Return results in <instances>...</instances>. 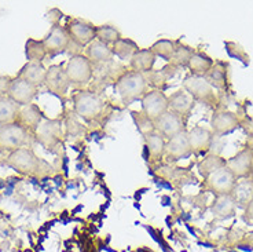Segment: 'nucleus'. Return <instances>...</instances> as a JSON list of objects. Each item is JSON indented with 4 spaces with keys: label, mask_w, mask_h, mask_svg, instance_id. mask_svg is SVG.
Returning <instances> with one entry per match:
<instances>
[{
    "label": "nucleus",
    "mask_w": 253,
    "mask_h": 252,
    "mask_svg": "<svg viewBox=\"0 0 253 252\" xmlns=\"http://www.w3.org/2000/svg\"><path fill=\"white\" fill-rule=\"evenodd\" d=\"M6 165L22 175L29 177H45L52 171L50 163L38 157L29 148H21L10 151L8 157L6 158Z\"/></svg>",
    "instance_id": "nucleus-1"
},
{
    "label": "nucleus",
    "mask_w": 253,
    "mask_h": 252,
    "mask_svg": "<svg viewBox=\"0 0 253 252\" xmlns=\"http://www.w3.org/2000/svg\"><path fill=\"white\" fill-rule=\"evenodd\" d=\"M114 90L119 93L121 101L129 106L135 101H140L147 93V80L145 75L126 70L114 83Z\"/></svg>",
    "instance_id": "nucleus-2"
},
{
    "label": "nucleus",
    "mask_w": 253,
    "mask_h": 252,
    "mask_svg": "<svg viewBox=\"0 0 253 252\" xmlns=\"http://www.w3.org/2000/svg\"><path fill=\"white\" fill-rule=\"evenodd\" d=\"M75 113L87 123H92L102 117L105 102L98 94L87 90H80L72 95Z\"/></svg>",
    "instance_id": "nucleus-3"
},
{
    "label": "nucleus",
    "mask_w": 253,
    "mask_h": 252,
    "mask_svg": "<svg viewBox=\"0 0 253 252\" xmlns=\"http://www.w3.org/2000/svg\"><path fill=\"white\" fill-rule=\"evenodd\" d=\"M65 73L70 86L83 89L91 82L94 75V66L84 54H76L72 55L69 61L65 63Z\"/></svg>",
    "instance_id": "nucleus-4"
},
{
    "label": "nucleus",
    "mask_w": 253,
    "mask_h": 252,
    "mask_svg": "<svg viewBox=\"0 0 253 252\" xmlns=\"http://www.w3.org/2000/svg\"><path fill=\"white\" fill-rule=\"evenodd\" d=\"M183 90L194 101L207 105L208 107H215L219 103L215 89L205 80V77H200V76L186 77L183 82Z\"/></svg>",
    "instance_id": "nucleus-5"
},
{
    "label": "nucleus",
    "mask_w": 253,
    "mask_h": 252,
    "mask_svg": "<svg viewBox=\"0 0 253 252\" xmlns=\"http://www.w3.org/2000/svg\"><path fill=\"white\" fill-rule=\"evenodd\" d=\"M31 142V133L18 123L0 127V149L14 151L25 148Z\"/></svg>",
    "instance_id": "nucleus-6"
},
{
    "label": "nucleus",
    "mask_w": 253,
    "mask_h": 252,
    "mask_svg": "<svg viewBox=\"0 0 253 252\" xmlns=\"http://www.w3.org/2000/svg\"><path fill=\"white\" fill-rule=\"evenodd\" d=\"M65 29L69 33L72 42L79 47H87L89 43H92L96 36V25L91 24L88 21L82 18H69L68 24L65 25Z\"/></svg>",
    "instance_id": "nucleus-7"
},
{
    "label": "nucleus",
    "mask_w": 253,
    "mask_h": 252,
    "mask_svg": "<svg viewBox=\"0 0 253 252\" xmlns=\"http://www.w3.org/2000/svg\"><path fill=\"white\" fill-rule=\"evenodd\" d=\"M43 43L47 50V55H50L51 58L69 51L70 46L73 45L69 33L66 32L65 26H62L61 24L52 25L48 35L43 39Z\"/></svg>",
    "instance_id": "nucleus-8"
},
{
    "label": "nucleus",
    "mask_w": 253,
    "mask_h": 252,
    "mask_svg": "<svg viewBox=\"0 0 253 252\" xmlns=\"http://www.w3.org/2000/svg\"><path fill=\"white\" fill-rule=\"evenodd\" d=\"M142 102V112L153 120L154 123L157 121L165 112H168V97L161 90H150L145 94V97L140 100Z\"/></svg>",
    "instance_id": "nucleus-9"
},
{
    "label": "nucleus",
    "mask_w": 253,
    "mask_h": 252,
    "mask_svg": "<svg viewBox=\"0 0 253 252\" xmlns=\"http://www.w3.org/2000/svg\"><path fill=\"white\" fill-rule=\"evenodd\" d=\"M240 126L241 120L237 113L227 110V109H223V107L216 109L211 117L212 133L217 137H224V135L234 133L237 128H240Z\"/></svg>",
    "instance_id": "nucleus-10"
},
{
    "label": "nucleus",
    "mask_w": 253,
    "mask_h": 252,
    "mask_svg": "<svg viewBox=\"0 0 253 252\" xmlns=\"http://www.w3.org/2000/svg\"><path fill=\"white\" fill-rule=\"evenodd\" d=\"M235 181L237 179L227 167H223L219 171L213 172L212 175H209L208 178H205L203 186L207 192H211L215 196H224L231 193Z\"/></svg>",
    "instance_id": "nucleus-11"
},
{
    "label": "nucleus",
    "mask_w": 253,
    "mask_h": 252,
    "mask_svg": "<svg viewBox=\"0 0 253 252\" xmlns=\"http://www.w3.org/2000/svg\"><path fill=\"white\" fill-rule=\"evenodd\" d=\"M35 137L45 149L55 148L62 137V121L59 119H44L35 131Z\"/></svg>",
    "instance_id": "nucleus-12"
},
{
    "label": "nucleus",
    "mask_w": 253,
    "mask_h": 252,
    "mask_svg": "<svg viewBox=\"0 0 253 252\" xmlns=\"http://www.w3.org/2000/svg\"><path fill=\"white\" fill-rule=\"evenodd\" d=\"M44 86L48 93L55 95L61 100H65L68 94L70 83L65 73V65H51L47 69L44 79Z\"/></svg>",
    "instance_id": "nucleus-13"
},
{
    "label": "nucleus",
    "mask_w": 253,
    "mask_h": 252,
    "mask_svg": "<svg viewBox=\"0 0 253 252\" xmlns=\"http://www.w3.org/2000/svg\"><path fill=\"white\" fill-rule=\"evenodd\" d=\"M253 165V151L251 148H244L233 157H230L226 161L230 172L234 175L235 179H242V178L251 177V171Z\"/></svg>",
    "instance_id": "nucleus-14"
},
{
    "label": "nucleus",
    "mask_w": 253,
    "mask_h": 252,
    "mask_svg": "<svg viewBox=\"0 0 253 252\" xmlns=\"http://www.w3.org/2000/svg\"><path fill=\"white\" fill-rule=\"evenodd\" d=\"M39 87H35L31 83L25 82L19 77H13V82L8 90V98L13 102H15L19 106L29 105L38 95Z\"/></svg>",
    "instance_id": "nucleus-15"
},
{
    "label": "nucleus",
    "mask_w": 253,
    "mask_h": 252,
    "mask_svg": "<svg viewBox=\"0 0 253 252\" xmlns=\"http://www.w3.org/2000/svg\"><path fill=\"white\" fill-rule=\"evenodd\" d=\"M186 121L187 120H184L182 116L168 110L154 123V126L156 131H158L164 138L169 139L182 131H186Z\"/></svg>",
    "instance_id": "nucleus-16"
},
{
    "label": "nucleus",
    "mask_w": 253,
    "mask_h": 252,
    "mask_svg": "<svg viewBox=\"0 0 253 252\" xmlns=\"http://www.w3.org/2000/svg\"><path fill=\"white\" fill-rule=\"evenodd\" d=\"M187 137H189L191 153H194L197 156L207 154L209 149H211L212 141H213V133H212V130L205 128L203 126L193 127L190 131H187Z\"/></svg>",
    "instance_id": "nucleus-17"
},
{
    "label": "nucleus",
    "mask_w": 253,
    "mask_h": 252,
    "mask_svg": "<svg viewBox=\"0 0 253 252\" xmlns=\"http://www.w3.org/2000/svg\"><path fill=\"white\" fill-rule=\"evenodd\" d=\"M193 153L190 149L189 137L187 131H182L175 137H172L167 141V148H165V156L171 161H179L182 158L190 157Z\"/></svg>",
    "instance_id": "nucleus-18"
},
{
    "label": "nucleus",
    "mask_w": 253,
    "mask_h": 252,
    "mask_svg": "<svg viewBox=\"0 0 253 252\" xmlns=\"http://www.w3.org/2000/svg\"><path fill=\"white\" fill-rule=\"evenodd\" d=\"M44 119V113L42 112V109L35 103H29L19 106L15 123H18L19 126L24 127L29 133H35Z\"/></svg>",
    "instance_id": "nucleus-19"
},
{
    "label": "nucleus",
    "mask_w": 253,
    "mask_h": 252,
    "mask_svg": "<svg viewBox=\"0 0 253 252\" xmlns=\"http://www.w3.org/2000/svg\"><path fill=\"white\" fill-rule=\"evenodd\" d=\"M205 80L217 91H227L230 87V72L228 62L226 61H215L213 66L205 75Z\"/></svg>",
    "instance_id": "nucleus-20"
},
{
    "label": "nucleus",
    "mask_w": 253,
    "mask_h": 252,
    "mask_svg": "<svg viewBox=\"0 0 253 252\" xmlns=\"http://www.w3.org/2000/svg\"><path fill=\"white\" fill-rule=\"evenodd\" d=\"M194 105L196 101L184 90H177L168 97V109L182 116L184 120L189 119V116L194 109Z\"/></svg>",
    "instance_id": "nucleus-21"
},
{
    "label": "nucleus",
    "mask_w": 253,
    "mask_h": 252,
    "mask_svg": "<svg viewBox=\"0 0 253 252\" xmlns=\"http://www.w3.org/2000/svg\"><path fill=\"white\" fill-rule=\"evenodd\" d=\"M84 55L88 58L89 62L92 63V66H101V65H105V63L112 61L113 52H112L110 46H106L101 42H98V40H94L92 43L87 46Z\"/></svg>",
    "instance_id": "nucleus-22"
},
{
    "label": "nucleus",
    "mask_w": 253,
    "mask_h": 252,
    "mask_svg": "<svg viewBox=\"0 0 253 252\" xmlns=\"http://www.w3.org/2000/svg\"><path fill=\"white\" fill-rule=\"evenodd\" d=\"M230 196L233 197L235 205L245 208L253 200V181L251 178L237 179Z\"/></svg>",
    "instance_id": "nucleus-23"
},
{
    "label": "nucleus",
    "mask_w": 253,
    "mask_h": 252,
    "mask_svg": "<svg viewBox=\"0 0 253 252\" xmlns=\"http://www.w3.org/2000/svg\"><path fill=\"white\" fill-rule=\"evenodd\" d=\"M45 73H47V69H45L44 65L42 62H26L21 68L17 77L31 83L35 87L40 89V86L44 84Z\"/></svg>",
    "instance_id": "nucleus-24"
},
{
    "label": "nucleus",
    "mask_w": 253,
    "mask_h": 252,
    "mask_svg": "<svg viewBox=\"0 0 253 252\" xmlns=\"http://www.w3.org/2000/svg\"><path fill=\"white\" fill-rule=\"evenodd\" d=\"M156 59H157V57L153 54V51L150 49H139L133 54V57L131 58L129 66H131V70H133V72L146 75L150 70H153Z\"/></svg>",
    "instance_id": "nucleus-25"
},
{
    "label": "nucleus",
    "mask_w": 253,
    "mask_h": 252,
    "mask_svg": "<svg viewBox=\"0 0 253 252\" xmlns=\"http://www.w3.org/2000/svg\"><path fill=\"white\" fill-rule=\"evenodd\" d=\"M215 61L209 57L207 52H204L201 50H196L194 54L191 55L189 62L190 72L191 76H200V77H205V75L208 73L211 68L213 66Z\"/></svg>",
    "instance_id": "nucleus-26"
},
{
    "label": "nucleus",
    "mask_w": 253,
    "mask_h": 252,
    "mask_svg": "<svg viewBox=\"0 0 253 252\" xmlns=\"http://www.w3.org/2000/svg\"><path fill=\"white\" fill-rule=\"evenodd\" d=\"M176 68L172 66V65H167L164 68L157 70H150L149 73H146L145 77L147 80V86L150 84L154 87V90H161L164 91V89L167 87V82L172 79L175 73H176Z\"/></svg>",
    "instance_id": "nucleus-27"
},
{
    "label": "nucleus",
    "mask_w": 253,
    "mask_h": 252,
    "mask_svg": "<svg viewBox=\"0 0 253 252\" xmlns=\"http://www.w3.org/2000/svg\"><path fill=\"white\" fill-rule=\"evenodd\" d=\"M211 208H212V212H213L216 218H219V219H227V218L234 216L237 205H235V202L231 196L224 195L215 196V200H213V204H212Z\"/></svg>",
    "instance_id": "nucleus-28"
},
{
    "label": "nucleus",
    "mask_w": 253,
    "mask_h": 252,
    "mask_svg": "<svg viewBox=\"0 0 253 252\" xmlns=\"http://www.w3.org/2000/svg\"><path fill=\"white\" fill-rule=\"evenodd\" d=\"M143 138H145V145L147 146V149L150 151L153 161H160L165 156L167 141H165L164 137L154 130L153 133L147 134Z\"/></svg>",
    "instance_id": "nucleus-29"
},
{
    "label": "nucleus",
    "mask_w": 253,
    "mask_h": 252,
    "mask_svg": "<svg viewBox=\"0 0 253 252\" xmlns=\"http://www.w3.org/2000/svg\"><path fill=\"white\" fill-rule=\"evenodd\" d=\"M139 50L138 45L133 42L132 39L121 38L119 39L113 46H112V52L113 55L119 58L120 61H131L133 54Z\"/></svg>",
    "instance_id": "nucleus-30"
},
{
    "label": "nucleus",
    "mask_w": 253,
    "mask_h": 252,
    "mask_svg": "<svg viewBox=\"0 0 253 252\" xmlns=\"http://www.w3.org/2000/svg\"><path fill=\"white\" fill-rule=\"evenodd\" d=\"M194 49L190 46L184 45L180 40H176V46H175V51L172 54L169 65L175 66L176 69L179 68H187L190 62V58L194 54Z\"/></svg>",
    "instance_id": "nucleus-31"
},
{
    "label": "nucleus",
    "mask_w": 253,
    "mask_h": 252,
    "mask_svg": "<svg viewBox=\"0 0 253 252\" xmlns=\"http://www.w3.org/2000/svg\"><path fill=\"white\" fill-rule=\"evenodd\" d=\"M226 161H227L226 158L220 157L217 154H209V156L204 157V160H201L198 163V172L205 179V178L212 175L216 171H219L223 167H226Z\"/></svg>",
    "instance_id": "nucleus-32"
},
{
    "label": "nucleus",
    "mask_w": 253,
    "mask_h": 252,
    "mask_svg": "<svg viewBox=\"0 0 253 252\" xmlns=\"http://www.w3.org/2000/svg\"><path fill=\"white\" fill-rule=\"evenodd\" d=\"M25 55L28 58V62H42L47 57V50H45L43 40H36V39H28L25 45Z\"/></svg>",
    "instance_id": "nucleus-33"
},
{
    "label": "nucleus",
    "mask_w": 253,
    "mask_h": 252,
    "mask_svg": "<svg viewBox=\"0 0 253 252\" xmlns=\"http://www.w3.org/2000/svg\"><path fill=\"white\" fill-rule=\"evenodd\" d=\"M19 105L13 102L8 97L0 98V127L15 123Z\"/></svg>",
    "instance_id": "nucleus-34"
},
{
    "label": "nucleus",
    "mask_w": 253,
    "mask_h": 252,
    "mask_svg": "<svg viewBox=\"0 0 253 252\" xmlns=\"http://www.w3.org/2000/svg\"><path fill=\"white\" fill-rule=\"evenodd\" d=\"M95 36H96L95 40L101 42L103 45L110 46V47H112L119 39L123 38V36H121V32L114 25H109V24L96 26Z\"/></svg>",
    "instance_id": "nucleus-35"
},
{
    "label": "nucleus",
    "mask_w": 253,
    "mask_h": 252,
    "mask_svg": "<svg viewBox=\"0 0 253 252\" xmlns=\"http://www.w3.org/2000/svg\"><path fill=\"white\" fill-rule=\"evenodd\" d=\"M175 46H176V40H171V39H160L156 43H153L150 50L153 54L157 58H161L167 62H169L172 58V54L175 51Z\"/></svg>",
    "instance_id": "nucleus-36"
},
{
    "label": "nucleus",
    "mask_w": 253,
    "mask_h": 252,
    "mask_svg": "<svg viewBox=\"0 0 253 252\" xmlns=\"http://www.w3.org/2000/svg\"><path fill=\"white\" fill-rule=\"evenodd\" d=\"M131 116H132L133 121H135V124H136V128H138V131H139L142 137H145V135L153 133V131L156 130L154 121L149 119L142 110H140V112L132 110V112H131Z\"/></svg>",
    "instance_id": "nucleus-37"
},
{
    "label": "nucleus",
    "mask_w": 253,
    "mask_h": 252,
    "mask_svg": "<svg viewBox=\"0 0 253 252\" xmlns=\"http://www.w3.org/2000/svg\"><path fill=\"white\" fill-rule=\"evenodd\" d=\"M224 46H226V50H227L230 57L240 59L244 65H249V55H248L247 51L244 50L240 45H237L234 42H226Z\"/></svg>",
    "instance_id": "nucleus-38"
},
{
    "label": "nucleus",
    "mask_w": 253,
    "mask_h": 252,
    "mask_svg": "<svg viewBox=\"0 0 253 252\" xmlns=\"http://www.w3.org/2000/svg\"><path fill=\"white\" fill-rule=\"evenodd\" d=\"M13 82V77L10 76H0V98L8 97V90Z\"/></svg>",
    "instance_id": "nucleus-39"
},
{
    "label": "nucleus",
    "mask_w": 253,
    "mask_h": 252,
    "mask_svg": "<svg viewBox=\"0 0 253 252\" xmlns=\"http://www.w3.org/2000/svg\"><path fill=\"white\" fill-rule=\"evenodd\" d=\"M242 218H244V221H245L247 225L253 226V200L245 207V212H244V216H242Z\"/></svg>",
    "instance_id": "nucleus-40"
},
{
    "label": "nucleus",
    "mask_w": 253,
    "mask_h": 252,
    "mask_svg": "<svg viewBox=\"0 0 253 252\" xmlns=\"http://www.w3.org/2000/svg\"><path fill=\"white\" fill-rule=\"evenodd\" d=\"M156 183H157L158 186H161V188H165V189H172V186H171V183H168V182H165V181H156Z\"/></svg>",
    "instance_id": "nucleus-41"
},
{
    "label": "nucleus",
    "mask_w": 253,
    "mask_h": 252,
    "mask_svg": "<svg viewBox=\"0 0 253 252\" xmlns=\"http://www.w3.org/2000/svg\"><path fill=\"white\" fill-rule=\"evenodd\" d=\"M143 157H145V160H150L152 158V156H150V151H149V149H147V146L143 145Z\"/></svg>",
    "instance_id": "nucleus-42"
},
{
    "label": "nucleus",
    "mask_w": 253,
    "mask_h": 252,
    "mask_svg": "<svg viewBox=\"0 0 253 252\" xmlns=\"http://www.w3.org/2000/svg\"><path fill=\"white\" fill-rule=\"evenodd\" d=\"M249 178H251V179L253 181V165H252V171H251V177H249Z\"/></svg>",
    "instance_id": "nucleus-43"
}]
</instances>
